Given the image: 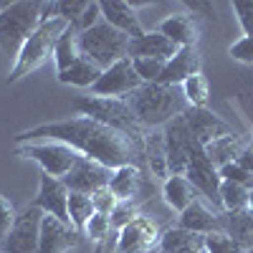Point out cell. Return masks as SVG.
<instances>
[{
  "instance_id": "6da1fadb",
  "label": "cell",
  "mask_w": 253,
  "mask_h": 253,
  "mask_svg": "<svg viewBox=\"0 0 253 253\" xmlns=\"http://www.w3.org/2000/svg\"><path fill=\"white\" fill-rule=\"evenodd\" d=\"M15 144H28V142H63L74 147V150L84 157H89L109 170L124 165H134L147 175V165H144V142H134L126 134L112 129V126L101 124L91 117H71V119H58V122H46L31 126L26 132H18Z\"/></svg>"
},
{
  "instance_id": "7a4b0ae2",
  "label": "cell",
  "mask_w": 253,
  "mask_h": 253,
  "mask_svg": "<svg viewBox=\"0 0 253 253\" xmlns=\"http://www.w3.org/2000/svg\"><path fill=\"white\" fill-rule=\"evenodd\" d=\"M124 101L129 104L132 114L144 129H162L167 122L185 114L187 109L182 86H165V84H142Z\"/></svg>"
},
{
  "instance_id": "3957f363",
  "label": "cell",
  "mask_w": 253,
  "mask_h": 253,
  "mask_svg": "<svg viewBox=\"0 0 253 253\" xmlns=\"http://www.w3.org/2000/svg\"><path fill=\"white\" fill-rule=\"evenodd\" d=\"M74 112H79L81 117H91L101 124L112 126V129L126 134L134 142H144L147 132L144 126L137 122V117L132 114L129 104L124 99H104V96H94V94H86V96H76L71 101Z\"/></svg>"
},
{
  "instance_id": "277c9868",
  "label": "cell",
  "mask_w": 253,
  "mask_h": 253,
  "mask_svg": "<svg viewBox=\"0 0 253 253\" xmlns=\"http://www.w3.org/2000/svg\"><path fill=\"white\" fill-rule=\"evenodd\" d=\"M71 23L63 18H53V20H46V23H41L31 36L28 41L23 43V48H20L13 69L8 74V84H15L20 81L23 76H28L31 71L41 69L46 61L53 58V48L58 43V38L63 36V31H66Z\"/></svg>"
},
{
  "instance_id": "5b68a950",
  "label": "cell",
  "mask_w": 253,
  "mask_h": 253,
  "mask_svg": "<svg viewBox=\"0 0 253 253\" xmlns=\"http://www.w3.org/2000/svg\"><path fill=\"white\" fill-rule=\"evenodd\" d=\"M129 36L112 28L107 20H99V23L89 31L79 33V51L81 56H86L89 61H94L101 71L112 69L114 63L129 58Z\"/></svg>"
},
{
  "instance_id": "8992f818",
  "label": "cell",
  "mask_w": 253,
  "mask_h": 253,
  "mask_svg": "<svg viewBox=\"0 0 253 253\" xmlns=\"http://www.w3.org/2000/svg\"><path fill=\"white\" fill-rule=\"evenodd\" d=\"M41 26V3L38 0H20L0 10V48L8 56L20 53L28 36Z\"/></svg>"
},
{
  "instance_id": "52a82bcc",
  "label": "cell",
  "mask_w": 253,
  "mask_h": 253,
  "mask_svg": "<svg viewBox=\"0 0 253 253\" xmlns=\"http://www.w3.org/2000/svg\"><path fill=\"white\" fill-rule=\"evenodd\" d=\"M18 155H23L33 162H38L41 172H46L51 177L63 180L69 172L74 162L81 157L74 147L63 144V142H53V139H43V142H28V144H18L15 147Z\"/></svg>"
},
{
  "instance_id": "ba28073f",
  "label": "cell",
  "mask_w": 253,
  "mask_h": 253,
  "mask_svg": "<svg viewBox=\"0 0 253 253\" xmlns=\"http://www.w3.org/2000/svg\"><path fill=\"white\" fill-rule=\"evenodd\" d=\"M43 210L36 208L33 203L26 205L18 213L10 233L0 241V248L5 253H36L38 251V238H41V223H43Z\"/></svg>"
},
{
  "instance_id": "9c48e42d",
  "label": "cell",
  "mask_w": 253,
  "mask_h": 253,
  "mask_svg": "<svg viewBox=\"0 0 253 253\" xmlns=\"http://www.w3.org/2000/svg\"><path fill=\"white\" fill-rule=\"evenodd\" d=\"M162 230L155 218L150 215H137L129 225H124L117 233V248L114 253H150L157 248Z\"/></svg>"
},
{
  "instance_id": "30bf717a",
  "label": "cell",
  "mask_w": 253,
  "mask_h": 253,
  "mask_svg": "<svg viewBox=\"0 0 253 253\" xmlns=\"http://www.w3.org/2000/svg\"><path fill=\"white\" fill-rule=\"evenodd\" d=\"M139 86H142V79L137 76V71L132 66V58H124V61L114 63L112 69L101 71L99 81L91 86V94L104 96V99H126Z\"/></svg>"
},
{
  "instance_id": "8fae6325",
  "label": "cell",
  "mask_w": 253,
  "mask_h": 253,
  "mask_svg": "<svg viewBox=\"0 0 253 253\" xmlns=\"http://www.w3.org/2000/svg\"><path fill=\"white\" fill-rule=\"evenodd\" d=\"M152 185H155V180L150 175H144L134 165L117 167L109 180V190L117 195L119 203H137V205H142L147 200Z\"/></svg>"
},
{
  "instance_id": "7c38bea8",
  "label": "cell",
  "mask_w": 253,
  "mask_h": 253,
  "mask_svg": "<svg viewBox=\"0 0 253 253\" xmlns=\"http://www.w3.org/2000/svg\"><path fill=\"white\" fill-rule=\"evenodd\" d=\"M112 172L109 167H104L89 157H79L71 167V172L63 177V185L69 187V193H84V195H94L96 190L107 187L109 180H112Z\"/></svg>"
},
{
  "instance_id": "4fadbf2b",
  "label": "cell",
  "mask_w": 253,
  "mask_h": 253,
  "mask_svg": "<svg viewBox=\"0 0 253 253\" xmlns=\"http://www.w3.org/2000/svg\"><path fill=\"white\" fill-rule=\"evenodd\" d=\"M36 208H41L46 215H53L61 223H69V187L63 185V180L51 177L46 172H41V185L38 193L31 200ZM71 225V223H69Z\"/></svg>"
},
{
  "instance_id": "5bb4252c",
  "label": "cell",
  "mask_w": 253,
  "mask_h": 253,
  "mask_svg": "<svg viewBox=\"0 0 253 253\" xmlns=\"http://www.w3.org/2000/svg\"><path fill=\"white\" fill-rule=\"evenodd\" d=\"M187 129L193 132V137L205 147L210 142H215L225 134H233V126H230L223 117H218L215 112H210L208 107L205 109H195V107H187L185 114H182Z\"/></svg>"
},
{
  "instance_id": "9a60e30c",
  "label": "cell",
  "mask_w": 253,
  "mask_h": 253,
  "mask_svg": "<svg viewBox=\"0 0 253 253\" xmlns=\"http://www.w3.org/2000/svg\"><path fill=\"white\" fill-rule=\"evenodd\" d=\"M81 243V233L69 225L61 223L53 215H43L41 223V238H38V251L36 253H66Z\"/></svg>"
},
{
  "instance_id": "2e32d148",
  "label": "cell",
  "mask_w": 253,
  "mask_h": 253,
  "mask_svg": "<svg viewBox=\"0 0 253 253\" xmlns=\"http://www.w3.org/2000/svg\"><path fill=\"white\" fill-rule=\"evenodd\" d=\"M200 69H203L200 51L198 48H180L165 63V71H162L157 84H165V86H182L190 76L200 74Z\"/></svg>"
},
{
  "instance_id": "e0dca14e",
  "label": "cell",
  "mask_w": 253,
  "mask_h": 253,
  "mask_svg": "<svg viewBox=\"0 0 253 253\" xmlns=\"http://www.w3.org/2000/svg\"><path fill=\"white\" fill-rule=\"evenodd\" d=\"M162 36H167L177 48H198V41H200V26L198 20L190 15V13H175V15H167L160 28Z\"/></svg>"
},
{
  "instance_id": "ac0fdd59",
  "label": "cell",
  "mask_w": 253,
  "mask_h": 253,
  "mask_svg": "<svg viewBox=\"0 0 253 253\" xmlns=\"http://www.w3.org/2000/svg\"><path fill=\"white\" fill-rule=\"evenodd\" d=\"M99 5H101V18L107 20L112 28L126 33L129 38H139L144 33L132 3H124V0H101Z\"/></svg>"
},
{
  "instance_id": "d6986e66",
  "label": "cell",
  "mask_w": 253,
  "mask_h": 253,
  "mask_svg": "<svg viewBox=\"0 0 253 253\" xmlns=\"http://www.w3.org/2000/svg\"><path fill=\"white\" fill-rule=\"evenodd\" d=\"M180 48L160 31H144L139 38L129 41V58H160L170 61Z\"/></svg>"
},
{
  "instance_id": "ffe728a7",
  "label": "cell",
  "mask_w": 253,
  "mask_h": 253,
  "mask_svg": "<svg viewBox=\"0 0 253 253\" xmlns=\"http://www.w3.org/2000/svg\"><path fill=\"white\" fill-rule=\"evenodd\" d=\"M177 228H185L190 233H220L223 223H220V213H215L213 208H208L203 200H195L187 210H182L180 218H177Z\"/></svg>"
},
{
  "instance_id": "44dd1931",
  "label": "cell",
  "mask_w": 253,
  "mask_h": 253,
  "mask_svg": "<svg viewBox=\"0 0 253 253\" xmlns=\"http://www.w3.org/2000/svg\"><path fill=\"white\" fill-rule=\"evenodd\" d=\"M144 165L147 175L155 182H165L170 177V162H167V147H165V134L162 129H150L144 137Z\"/></svg>"
},
{
  "instance_id": "7402d4cb",
  "label": "cell",
  "mask_w": 253,
  "mask_h": 253,
  "mask_svg": "<svg viewBox=\"0 0 253 253\" xmlns=\"http://www.w3.org/2000/svg\"><path fill=\"white\" fill-rule=\"evenodd\" d=\"M251 144H253V139H251L248 134L233 132V134H225V137H220V139H215V142L205 144V155H208V160L220 170V167L236 162Z\"/></svg>"
},
{
  "instance_id": "603a6c76",
  "label": "cell",
  "mask_w": 253,
  "mask_h": 253,
  "mask_svg": "<svg viewBox=\"0 0 253 253\" xmlns=\"http://www.w3.org/2000/svg\"><path fill=\"white\" fill-rule=\"evenodd\" d=\"M205 248V236L190 233L185 228H167L162 230L157 251L160 253H200Z\"/></svg>"
},
{
  "instance_id": "cb8c5ba5",
  "label": "cell",
  "mask_w": 253,
  "mask_h": 253,
  "mask_svg": "<svg viewBox=\"0 0 253 253\" xmlns=\"http://www.w3.org/2000/svg\"><path fill=\"white\" fill-rule=\"evenodd\" d=\"M162 198L172 210L182 213V210H187L195 200H200V193L185 175H170L162 182Z\"/></svg>"
},
{
  "instance_id": "d4e9b609",
  "label": "cell",
  "mask_w": 253,
  "mask_h": 253,
  "mask_svg": "<svg viewBox=\"0 0 253 253\" xmlns=\"http://www.w3.org/2000/svg\"><path fill=\"white\" fill-rule=\"evenodd\" d=\"M223 233L233 238L241 251L253 248V213L251 210H238V213H220Z\"/></svg>"
},
{
  "instance_id": "484cf974",
  "label": "cell",
  "mask_w": 253,
  "mask_h": 253,
  "mask_svg": "<svg viewBox=\"0 0 253 253\" xmlns=\"http://www.w3.org/2000/svg\"><path fill=\"white\" fill-rule=\"evenodd\" d=\"M101 76V69L96 66L94 61H89L86 56H79L66 71L58 74V81L61 84H71V86H79V89H91L94 84L99 81Z\"/></svg>"
},
{
  "instance_id": "4316f807",
  "label": "cell",
  "mask_w": 253,
  "mask_h": 253,
  "mask_svg": "<svg viewBox=\"0 0 253 253\" xmlns=\"http://www.w3.org/2000/svg\"><path fill=\"white\" fill-rule=\"evenodd\" d=\"M81 56L79 51V31L74 26H69L66 31H63V36L58 38V43L53 48V63H56V71H66L71 63Z\"/></svg>"
},
{
  "instance_id": "83f0119b",
  "label": "cell",
  "mask_w": 253,
  "mask_h": 253,
  "mask_svg": "<svg viewBox=\"0 0 253 253\" xmlns=\"http://www.w3.org/2000/svg\"><path fill=\"white\" fill-rule=\"evenodd\" d=\"M248 200H251V190L248 187H243L238 182H230V180L220 182V208H223V213L248 210Z\"/></svg>"
},
{
  "instance_id": "f1b7e54d",
  "label": "cell",
  "mask_w": 253,
  "mask_h": 253,
  "mask_svg": "<svg viewBox=\"0 0 253 253\" xmlns=\"http://www.w3.org/2000/svg\"><path fill=\"white\" fill-rule=\"evenodd\" d=\"M94 200L91 195H84V193H69V223L79 230L86 228V223L94 218Z\"/></svg>"
},
{
  "instance_id": "f546056e",
  "label": "cell",
  "mask_w": 253,
  "mask_h": 253,
  "mask_svg": "<svg viewBox=\"0 0 253 253\" xmlns=\"http://www.w3.org/2000/svg\"><path fill=\"white\" fill-rule=\"evenodd\" d=\"M182 94L187 99V107H195V109H205L208 101H210V89H208V79L203 74L190 76L182 84Z\"/></svg>"
},
{
  "instance_id": "4dcf8cb0",
  "label": "cell",
  "mask_w": 253,
  "mask_h": 253,
  "mask_svg": "<svg viewBox=\"0 0 253 253\" xmlns=\"http://www.w3.org/2000/svg\"><path fill=\"white\" fill-rule=\"evenodd\" d=\"M165 63L167 61H160V58H132V66L137 76L142 79V84H157L165 71Z\"/></svg>"
},
{
  "instance_id": "1f68e13d",
  "label": "cell",
  "mask_w": 253,
  "mask_h": 253,
  "mask_svg": "<svg viewBox=\"0 0 253 253\" xmlns=\"http://www.w3.org/2000/svg\"><path fill=\"white\" fill-rule=\"evenodd\" d=\"M89 3L91 0H58L56 3V15L58 18H63V20H69V23L74 26V23H79V18L86 13V8H89Z\"/></svg>"
},
{
  "instance_id": "d6a6232c",
  "label": "cell",
  "mask_w": 253,
  "mask_h": 253,
  "mask_svg": "<svg viewBox=\"0 0 253 253\" xmlns=\"http://www.w3.org/2000/svg\"><path fill=\"white\" fill-rule=\"evenodd\" d=\"M205 251L208 253H243L241 246L233 238H228L223 230L220 233H208L205 236Z\"/></svg>"
},
{
  "instance_id": "836d02e7",
  "label": "cell",
  "mask_w": 253,
  "mask_h": 253,
  "mask_svg": "<svg viewBox=\"0 0 253 253\" xmlns=\"http://www.w3.org/2000/svg\"><path fill=\"white\" fill-rule=\"evenodd\" d=\"M86 236L91 238V241H96V243H101V241H107L114 230H112V220H109V215H101V213H94V218L86 223Z\"/></svg>"
},
{
  "instance_id": "e575fe53",
  "label": "cell",
  "mask_w": 253,
  "mask_h": 253,
  "mask_svg": "<svg viewBox=\"0 0 253 253\" xmlns=\"http://www.w3.org/2000/svg\"><path fill=\"white\" fill-rule=\"evenodd\" d=\"M137 215H139V205H137V203H119L117 210L109 215L112 230H114V233H119V230H122L124 225H129Z\"/></svg>"
},
{
  "instance_id": "d590c367",
  "label": "cell",
  "mask_w": 253,
  "mask_h": 253,
  "mask_svg": "<svg viewBox=\"0 0 253 253\" xmlns=\"http://www.w3.org/2000/svg\"><path fill=\"white\" fill-rule=\"evenodd\" d=\"M91 200H94V210H96V213H101V215H112L114 210H117V205H119V200L109 190V185L96 190V193L91 195Z\"/></svg>"
},
{
  "instance_id": "8d00e7d4",
  "label": "cell",
  "mask_w": 253,
  "mask_h": 253,
  "mask_svg": "<svg viewBox=\"0 0 253 253\" xmlns=\"http://www.w3.org/2000/svg\"><path fill=\"white\" fill-rule=\"evenodd\" d=\"M218 172H220V177H223V180L238 182V185H243V187L253 190V175H251V172H246V170H243V167H241L238 162H230V165L220 167Z\"/></svg>"
},
{
  "instance_id": "74e56055",
  "label": "cell",
  "mask_w": 253,
  "mask_h": 253,
  "mask_svg": "<svg viewBox=\"0 0 253 253\" xmlns=\"http://www.w3.org/2000/svg\"><path fill=\"white\" fill-rule=\"evenodd\" d=\"M228 56L238 63H253V36H243L228 48Z\"/></svg>"
},
{
  "instance_id": "f35d334b",
  "label": "cell",
  "mask_w": 253,
  "mask_h": 253,
  "mask_svg": "<svg viewBox=\"0 0 253 253\" xmlns=\"http://www.w3.org/2000/svg\"><path fill=\"white\" fill-rule=\"evenodd\" d=\"M15 218H18L15 205H13L5 195H0V241H3V238L10 233V228H13Z\"/></svg>"
},
{
  "instance_id": "ab89813d",
  "label": "cell",
  "mask_w": 253,
  "mask_h": 253,
  "mask_svg": "<svg viewBox=\"0 0 253 253\" xmlns=\"http://www.w3.org/2000/svg\"><path fill=\"white\" fill-rule=\"evenodd\" d=\"M233 13L243 28V36H253V3H233Z\"/></svg>"
},
{
  "instance_id": "60d3db41",
  "label": "cell",
  "mask_w": 253,
  "mask_h": 253,
  "mask_svg": "<svg viewBox=\"0 0 253 253\" xmlns=\"http://www.w3.org/2000/svg\"><path fill=\"white\" fill-rule=\"evenodd\" d=\"M101 20V5L99 3H89V8H86V13H84L81 18H79V23H74V28L81 33V31H89V28H94L96 23Z\"/></svg>"
},
{
  "instance_id": "b9f144b4",
  "label": "cell",
  "mask_w": 253,
  "mask_h": 253,
  "mask_svg": "<svg viewBox=\"0 0 253 253\" xmlns=\"http://www.w3.org/2000/svg\"><path fill=\"white\" fill-rule=\"evenodd\" d=\"M236 162H238V165L243 167L246 172H251V175H253V144L248 147V150H246V152H243V155H241V157H238Z\"/></svg>"
},
{
  "instance_id": "7bdbcfd3",
  "label": "cell",
  "mask_w": 253,
  "mask_h": 253,
  "mask_svg": "<svg viewBox=\"0 0 253 253\" xmlns=\"http://www.w3.org/2000/svg\"><path fill=\"white\" fill-rule=\"evenodd\" d=\"M114 248H117V233H112L107 241H101V243H96V248H94V253H114Z\"/></svg>"
},
{
  "instance_id": "ee69618b",
  "label": "cell",
  "mask_w": 253,
  "mask_h": 253,
  "mask_svg": "<svg viewBox=\"0 0 253 253\" xmlns=\"http://www.w3.org/2000/svg\"><path fill=\"white\" fill-rule=\"evenodd\" d=\"M248 210L253 213V190H251V200H248Z\"/></svg>"
},
{
  "instance_id": "f6af8a7d",
  "label": "cell",
  "mask_w": 253,
  "mask_h": 253,
  "mask_svg": "<svg viewBox=\"0 0 253 253\" xmlns=\"http://www.w3.org/2000/svg\"><path fill=\"white\" fill-rule=\"evenodd\" d=\"M243 253H253V248H248V251H243Z\"/></svg>"
},
{
  "instance_id": "bcb514c9",
  "label": "cell",
  "mask_w": 253,
  "mask_h": 253,
  "mask_svg": "<svg viewBox=\"0 0 253 253\" xmlns=\"http://www.w3.org/2000/svg\"><path fill=\"white\" fill-rule=\"evenodd\" d=\"M200 253H208V251H205V248H203V251H200Z\"/></svg>"
},
{
  "instance_id": "7dc6e473",
  "label": "cell",
  "mask_w": 253,
  "mask_h": 253,
  "mask_svg": "<svg viewBox=\"0 0 253 253\" xmlns=\"http://www.w3.org/2000/svg\"><path fill=\"white\" fill-rule=\"evenodd\" d=\"M251 139H253V134H251Z\"/></svg>"
}]
</instances>
